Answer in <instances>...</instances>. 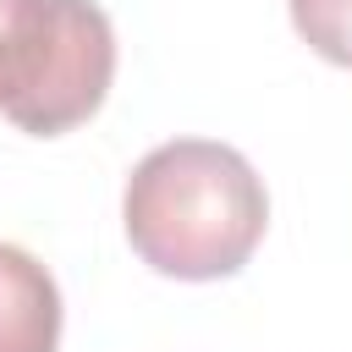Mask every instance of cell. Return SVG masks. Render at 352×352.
Instances as JSON below:
<instances>
[{
	"instance_id": "cell-3",
	"label": "cell",
	"mask_w": 352,
	"mask_h": 352,
	"mask_svg": "<svg viewBox=\"0 0 352 352\" xmlns=\"http://www.w3.org/2000/svg\"><path fill=\"white\" fill-rule=\"evenodd\" d=\"M60 346V286L16 242H0V352Z\"/></svg>"
},
{
	"instance_id": "cell-1",
	"label": "cell",
	"mask_w": 352,
	"mask_h": 352,
	"mask_svg": "<svg viewBox=\"0 0 352 352\" xmlns=\"http://www.w3.org/2000/svg\"><path fill=\"white\" fill-rule=\"evenodd\" d=\"M132 253L170 280L236 275L270 226L258 170L214 138H170L148 148L121 192Z\"/></svg>"
},
{
	"instance_id": "cell-2",
	"label": "cell",
	"mask_w": 352,
	"mask_h": 352,
	"mask_svg": "<svg viewBox=\"0 0 352 352\" xmlns=\"http://www.w3.org/2000/svg\"><path fill=\"white\" fill-rule=\"evenodd\" d=\"M116 82V28L94 0H0V116L60 138L99 116Z\"/></svg>"
},
{
	"instance_id": "cell-4",
	"label": "cell",
	"mask_w": 352,
	"mask_h": 352,
	"mask_svg": "<svg viewBox=\"0 0 352 352\" xmlns=\"http://www.w3.org/2000/svg\"><path fill=\"white\" fill-rule=\"evenodd\" d=\"M297 38L330 60V66H352V0H286Z\"/></svg>"
}]
</instances>
